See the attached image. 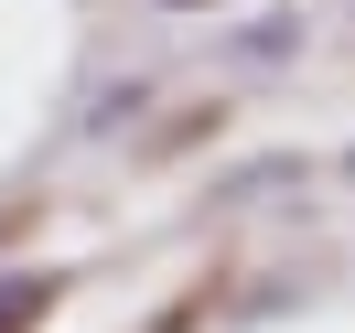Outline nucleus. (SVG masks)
I'll return each mask as SVG.
<instances>
[{"mask_svg":"<svg viewBox=\"0 0 355 333\" xmlns=\"http://www.w3.org/2000/svg\"><path fill=\"white\" fill-rule=\"evenodd\" d=\"M33 312H44V280H0V333H22Z\"/></svg>","mask_w":355,"mask_h":333,"instance_id":"obj_1","label":"nucleus"}]
</instances>
